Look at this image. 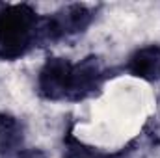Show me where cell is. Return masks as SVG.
Returning a JSON list of instances; mask_svg holds the SVG:
<instances>
[{
	"label": "cell",
	"instance_id": "6da1fadb",
	"mask_svg": "<svg viewBox=\"0 0 160 158\" xmlns=\"http://www.w3.org/2000/svg\"><path fill=\"white\" fill-rule=\"evenodd\" d=\"M41 17L28 4L0 7V60L15 62L41 47Z\"/></svg>",
	"mask_w": 160,
	"mask_h": 158
},
{
	"label": "cell",
	"instance_id": "3957f363",
	"mask_svg": "<svg viewBox=\"0 0 160 158\" xmlns=\"http://www.w3.org/2000/svg\"><path fill=\"white\" fill-rule=\"evenodd\" d=\"M71 73H73V62L60 56L48 58L38 75V93L45 101L52 102L69 101Z\"/></svg>",
	"mask_w": 160,
	"mask_h": 158
},
{
	"label": "cell",
	"instance_id": "8992f818",
	"mask_svg": "<svg viewBox=\"0 0 160 158\" xmlns=\"http://www.w3.org/2000/svg\"><path fill=\"white\" fill-rule=\"evenodd\" d=\"M24 126L13 114L0 112V158H17L24 149Z\"/></svg>",
	"mask_w": 160,
	"mask_h": 158
},
{
	"label": "cell",
	"instance_id": "5b68a950",
	"mask_svg": "<svg viewBox=\"0 0 160 158\" xmlns=\"http://www.w3.org/2000/svg\"><path fill=\"white\" fill-rule=\"evenodd\" d=\"M127 73L145 82H158L160 80V45H145L136 48L125 65Z\"/></svg>",
	"mask_w": 160,
	"mask_h": 158
},
{
	"label": "cell",
	"instance_id": "277c9868",
	"mask_svg": "<svg viewBox=\"0 0 160 158\" xmlns=\"http://www.w3.org/2000/svg\"><path fill=\"white\" fill-rule=\"evenodd\" d=\"M106 78V67L99 56H86L78 63H73L69 102H78L93 97Z\"/></svg>",
	"mask_w": 160,
	"mask_h": 158
},
{
	"label": "cell",
	"instance_id": "52a82bcc",
	"mask_svg": "<svg viewBox=\"0 0 160 158\" xmlns=\"http://www.w3.org/2000/svg\"><path fill=\"white\" fill-rule=\"evenodd\" d=\"M65 158H119L125 155V151L121 153H102L97 151L93 147H88L86 143L78 141L71 132L65 138Z\"/></svg>",
	"mask_w": 160,
	"mask_h": 158
},
{
	"label": "cell",
	"instance_id": "7a4b0ae2",
	"mask_svg": "<svg viewBox=\"0 0 160 158\" xmlns=\"http://www.w3.org/2000/svg\"><path fill=\"white\" fill-rule=\"evenodd\" d=\"M93 19L95 11L86 4H69L48 17H41V45L78 36L86 32V28L93 22Z\"/></svg>",
	"mask_w": 160,
	"mask_h": 158
},
{
	"label": "cell",
	"instance_id": "ba28073f",
	"mask_svg": "<svg viewBox=\"0 0 160 158\" xmlns=\"http://www.w3.org/2000/svg\"><path fill=\"white\" fill-rule=\"evenodd\" d=\"M17 158H48L41 149H24Z\"/></svg>",
	"mask_w": 160,
	"mask_h": 158
}]
</instances>
